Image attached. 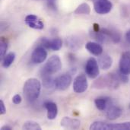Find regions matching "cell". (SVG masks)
Here are the masks:
<instances>
[{
  "label": "cell",
  "instance_id": "cell-7",
  "mask_svg": "<svg viewBox=\"0 0 130 130\" xmlns=\"http://www.w3.org/2000/svg\"><path fill=\"white\" fill-rule=\"evenodd\" d=\"M47 57V52L44 46H39L34 49L31 54V61L34 64H40L43 62Z\"/></svg>",
  "mask_w": 130,
  "mask_h": 130
},
{
  "label": "cell",
  "instance_id": "cell-21",
  "mask_svg": "<svg viewBox=\"0 0 130 130\" xmlns=\"http://www.w3.org/2000/svg\"><path fill=\"white\" fill-rule=\"evenodd\" d=\"M90 129L91 130H110V123H107L102 121L94 122L91 126Z\"/></svg>",
  "mask_w": 130,
  "mask_h": 130
},
{
  "label": "cell",
  "instance_id": "cell-25",
  "mask_svg": "<svg viewBox=\"0 0 130 130\" xmlns=\"http://www.w3.org/2000/svg\"><path fill=\"white\" fill-rule=\"evenodd\" d=\"M7 50H8V43L4 39H2L1 43H0V56H1V58L5 57L6 52H7Z\"/></svg>",
  "mask_w": 130,
  "mask_h": 130
},
{
  "label": "cell",
  "instance_id": "cell-4",
  "mask_svg": "<svg viewBox=\"0 0 130 130\" xmlns=\"http://www.w3.org/2000/svg\"><path fill=\"white\" fill-rule=\"evenodd\" d=\"M88 87V80L86 75L84 74L78 75L74 80L73 83V90L77 94L84 93Z\"/></svg>",
  "mask_w": 130,
  "mask_h": 130
},
{
  "label": "cell",
  "instance_id": "cell-13",
  "mask_svg": "<svg viewBox=\"0 0 130 130\" xmlns=\"http://www.w3.org/2000/svg\"><path fill=\"white\" fill-rule=\"evenodd\" d=\"M44 107L47 111V118L50 120L56 119L58 115L57 105L54 102L46 101L44 103Z\"/></svg>",
  "mask_w": 130,
  "mask_h": 130
},
{
  "label": "cell",
  "instance_id": "cell-9",
  "mask_svg": "<svg viewBox=\"0 0 130 130\" xmlns=\"http://www.w3.org/2000/svg\"><path fill=\"white\" fill-rule=\"evenodd\" d=\"M25 23L26 24L36 30H43L44 28V24L43 22L39 19V18L37 15L34 14H28L25 18Z\"/></svg>",
  "mask_w": 130,
  "mask_h": 130
},
{
  "label": "cell",
  "instance_id": "cell-29",
  "mask_svg": "<svg viewBox=\"0 0 130 130\" xmlns=\"http://www.w3.org/2000/svg\"><path fill=\"white\" fill-rule=\"evenodd\" d=\"M6 113V107L5 105L3 102V101H0V114L1 115H4Z\"/></svg>",
  "mask_w": 130,
  "mask_h": 130
},
{
  "label": "cell",
  "instance_id": "cell-14",
  "mask_svg": "<svg viewBox=\"0 0 130 130\" xmlns=\"http://www.w3.org/2000/svg\"><path fill=\"white\" fill-rule=\"evenodd\" d=\"M86 50L94 56H100L103 53V47L98 43L95 42H88L85 45Z\"/></svg>",
  "mask_w": 130,
  "mask_h": 130
},
{
  "label": "cell",
  "instance_id": "cell-26",
  "mask_svg": "<svg viewBox=\"0 0 130 130\" xmlns=\"http://www.w3.org/2000/svg\"><path fill=\"white\" fill-rule=\"evenodd\" d=\"M118 75V77L120 80L121 82L123 83H127L129 82V77H128V75H126L123 72H121L120 71H119V72L117 73Z\"/></svg>",
  "mask_w": 130,
  "mask_h": 130
},
{
  "label": "cell",
  "instance_id": "cell-11",
  "mask_svg": "<svg viewBox=\"0 0 130 130\" xmlns=\"http://www.w3.org/2000/svg\"><path fill=\"white\" fill-rule=\"evenodd\" d=\"M120 71L126 75L130 74V52H124L120 60Z\"/></svg>",
  "mask_w": 130,
  "mask_h": 130
},
{
  "label": "cell",
  "instance_id": "cell-8",
  "mask_svg": "<svg viewBox=\"0 0 130 130\" xmlns=\"http://www.w3.org/2000/svg\"><path fill=\"white\" fill-rule=\"evenodd\" d=\"M104 111L106 112L105 115L107 118L110 120H115L118 119L123 113V110L119 106L114 104L112 102V101H110V103L109 104V105Z\"/></svg>",
  "mask_w": 130,
  "mask_h": 130
},
{
  "label": "cell",
  "instance_id": "cell-23",
  "mask_svg": "<svg viewBox=\"0 0 130 130\" xmlns=\"http://www.w3.org/2000/svg\"><path fill=\"white\" fill-rule=\"evenodd\" d=\"M22 129L26 130H41V126L37 122L29 120V121H26L24 123Z\"/></svg>",
  "mask_w": 130,
  "mask_h": 130
},
{
  "label": "cell",
  "instance_id": "cell-3",
  "mask_svg": "<svg viewBox=\"0 0 130 130\" xmlns=\"http://www.w3.org/2000/svg\"><path fill=\"white\" fill-rule=\"evenodd\" d=\"M85 72L86 75L90 78H96L100 74L99 64L94 58H90L85 65Z\"/></svg>",
  "mask_w": 130,
  "mask_h": 130
},
{
  "label": "cell",
  "instance_id": "cell-22",
  "mask_svg": "<svg viewBox=\"0 0 130 130\" xmlns=\"http://www.w3.org/2000/svg\"><path fill=\"white\" fill-rule=\"evenodd\" d=\"M15 59V53L13 52H11L9 53H8L6 56H5L3 61H2V66L5 69L10 67L11 66V64L14 62Z\"/></svg>",
  "mask_w": 130,
  "mask_h": 130
},
{
  "label": "cell",
  "instance_id": "cell-1",
  "mask_svg": "<svg viewBox=\"0 0 130 130\" xmlns=\"http://www.w3.org/2000/svg\"><path fill=\"white\" fill-rule=\"evenodd\" d=\"M41 87L42 85L38 79L35 78L27 79L23 87L24 96L30 102L36 101L40 94Z\"/></svg>",
  "mask_w": 130,
  "mask_h": 130
},
{
  "label": "cell",
  "instance_id": "cell-16",
  "mask_svg": "<svg viewBox=\"0 0 130 130\" xmlns=\"http://www.w3.org/2000/svg\"><path fill=\"white\" fill-rule=\"evenodd\" d=\"M66 44H67V46L70 50L75 51V50H78L82 46V41L78 37L75 36H72V37L67 38Z\"/></svg>",
  "mask_w": 130,
  "mask_h": 130
},
{
  "label": "cell",
  "instance_id": "cell-20",
  "mask_svg": "<svg viewBox=\"0 0 130 130\" xmlns=\"http://www.w3.org/2000/svg\"><path fill=\"white\" fill-rule=\"evenodd\" d=\"M43 85L46 89H52L55 88V79H53L50 75H43Z\"/></svg>",
  "mask_w": 130,
  "mask_h": 130
},
{
  "label": "cell",
  "instance_id": "cell-12",
  "mask_svg": "<svg viewBox=\"0 0 130 130\" xmlns=\"http://www.w3.org/2000/svg\"><path fill=\"white\" fill-rule=\"evenodd\" d=\"M61 126L65 129H78L81 126V121L77 119H72L68 117H65L61 120Z\"/></svg>",
  "mask_w": 130,
  "mask_h": 130
},
{
  "label": "cell",
  "instance_id": "cell-30",
  "mask_svg": "<svg viewBox=\"0 0 130 130\" xmlns=\"http://www.w3.org/2000/svg\"><path fill=\"white\" fill-rule=\"evenodd\" d=\"M7 27H8L7 23H5V22H2V23H1V30H2V31L5 30Z\"/></svg>",
  "mask_w": 130,
  "mask_h": 130
},
{
  "label": "cell",
  "instance_id": "cell-19",
  "mask_svg": "<svg viewBox=\"0 0 130 130\" xmlns=\"http://www.w3.org/2000/svg\"><path fill=\"white\" fill-rule=\"evenodd\" d=\"M91 13V7L88 3H82L79 5L75 10L76 14H89Z\"/></svg>",
  "mask_w": 130,
  "mask_h": 130
},
{
  "label": "cell",
  "instance_id": "cell-28",
  "mask_svg": "<svg viewBox=\"0 0 130 130\" xmlns=\"http://www.w3.org/2000/svg\"><path fill=\"white\" fill-rule=\"evenodd\" d=\"M56 0H47V5H48V7L50 8V9H53V10H56Z\"/></svg>",
  "mask_w": 130,
  "mask_h": 130
},
{
  "label": "cell",
  "instance_id": "cell-31",
  "mask_svg": "<svg viewBox=\"0 0 130 130\" xmlns=\"http://www.w3.org/2000/svg\"><path fill=\"white\" fill-rule=\"evenodd\" d=\"M126 40H127V42L130 43V30H128L127 32H126Z\"/></svg>",
  "mask_w": 130,
  "mask_h": 130
},
{
  "label": "cell",
  "instance_id": "cell-2",
  "mask_svg": "<svg viewBox=\"0 0 130 130\" xmlns=\"http://www.w3.org/2000/svg\"><path fill=\"white\" fill-rule=\"evenodd\" d=\"M62 61L59 57V56L56 55L52 56L42 68L41 74L42 75H52L53 74L59 72L62 69Z\"/></svg>",
  "mask_w": 130,
  "mask_h": 130
},
{
  "label": "cell",
  "instance_id": "cell-32",
  "mask_svg": "<svg viewBox=\"0 0 130 130\" xmlns=\"http://www.w3.org/2000/svg\"><path fill=\"white\" fill-rule=\"evenodd\" d=\"M11 129H12V128H11V126H7V125L3 126H2V127H1V130H11Z\"/></svg>",
  "mask_w": 130,
  "mask_h": 130
},
{
  "label": "cell",
  "instance_id": "cell-24",
  "mask_svg": "<svg viewBox=\"0 0 130 130\" xmlns=\"http://www.w3.org/2000/svg\"><path fill=\"white\" fill-rule=\"evenodd\" d=\"M110 130H130V122L110 124Z\"/></svg>",
  "mask_w": 130,
  "mask_h": 130
},
{
  "label": "cell",
  "instance_id": "cell-18",
  "mask_svg": "<svg viewBox=\"0 0 130 130\" xmlns=\"http://www.w3.org/2000/svg\"><path fill=\"white\" fill-rule=\"evenodd\" d=\"M102 31L103 34H104L107 38L110 39L113 43H117L120 41V39H121V37H120V34L117 32V31H113V30H108V29H101V30Z\"/></svg>",
  "mask_w": 130,
  "mask_h": 130
},
{
  "label": "cell",
  "instance_id": "cell-5",
  "mask_svg": "<svg viewBox=\"0 0 130 130\" xmlns=\"http://www.w3.org/2000/svg\"><path fill=\"white\" fill-rule=\"evenodd\" d=\"M113 8V4L110 0H98L94 2V11L99 14H108Z\"/></svg>",
  "mask_w": 130,
  "mask_h": 130
},
{
  "label": "cell",
  "instance_id": "cell-17",
  "mask_svg": "<svg viewBox=\"0 0 130 130\" xmlns=\"http://www.w3.org/2000/svg\"><path fill=\"white\" fill-rule=\"evenodd\" d=\"M111 99L107 97H101V98H98L95 99L94 101V104L96 107L101 111H104L107 106L109 105V104L110 103Z\"/></svg>",
  "mask_w": 130,
  "mask_h": 130
},
{
  "label": "cell",
  "instance_id": "cell-15",
  "mask_svg": "<svg viewBox=\"0 0 130 130\" xmlns=\"http://www.w3.org/2000/svg\"><path fill=\"white\" fill-rule=\"evenodd\" d=\"M98 64L101 69H102L103 70H107L111 68L113 65V59L110 56L104 54L99 58Z\"/></svg>",
  "mask_w": 130,
  "mask_h": 130
},
{
  "label": "cell",
  "instance_id": "cell-10",
  "mask_svg": "<svg viewBox=\"0 0 130 130\" xmlns=\"http://www.w3.org/2000/svg\"><path fill=\"white\" fill-rule=\"evenodd\" d=\"M41 43L47 49H50L53 51L59 50L62 46V41L60 38H54L53 40H48L45 37L42 38Z\"/></svg>",
  "mask_w": 130,
  "mask_h": 130
},
{
  "label": "cell",
  "instance_id": "cell-27",
  "mask_svg": "<svg viewBox=\"0 0 130 130\" xmlns=\"http://www.w3.org/2000/svg\"><path fill=\"white\" fill-rule=\"evenodd\" d=\"M21 101H22V99H21V97L20 94H15L12 98V102L15 105H18V104H21Z\"/></svg>",
  "mask_w": 130,
  "mask_h": 130
},
{
  "label": "cell",
  "instance_id": "cell-33",
  "mask_svg": "<svg viewBox=\"0 0 130 130\" xmlns=\"http://www.w3.org/2000/svg\"><path fill=\"white\" fill-rule=\"evenodd\" d=\"M95 1H98V0H92V2H95Z\"/></svg>",
  "mask_w": 130,
  "mask_h": 130
},
{
  "label": "cell",
  "instance_id": "cell-6",
  "mask_svg": "<svg viewBox=\"0 0 130 130\" xmlns=\"http://www.w3.org/2000/svg\"><path fill=\"white\" fill-rule=\"evenodd\" d=\"M72 82L70 74H63L55 79V88L59 91H65L69 88Z\"/></svg>",
  "mask_w": 130,
  "mask_h": 130
}]
</instances>
